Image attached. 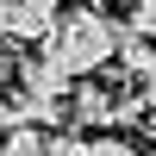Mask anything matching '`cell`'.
Segmentation results:
<instances>
[{
    "label": "cell",
    "instance_id": "obj_1",
    "mask_svg": "<svg viewBox=\"0 0 156 156\" xmlns=\"http://www.w3.org/2000/svg\"><path fill=\"white\" fill-rule=\"evenodd\" d=\"M119 37H125V25H112L106 12H94V6H69L56 25H50L44 50L75 75V81H81V75H94V69H106V62H119Z\"/></svg>",
    "mask_w": 156,
    "mask_h": 156
},
{
    "label": "cell",
    "instance_id": "obj_2",
    "mask_svg": "<svg viewBox=\"0 0 156 156\" xmlns=\"http://www.w3.org/2000/svg\"><path fill=\"white\" fill-rule=\"evenodd\" d=\"M56 19H62V0H6L0 37H6V44H31V37H50Z\"/></svg>",
    "mask_w": 156,
    "mask_h": 156
},
{
    "label": "cell",
    "instance_id": "obj_3",
    "mask_svg": "<svg viewBox=\"0 0 156 156\" xmlns=\"http://www.w3.org/2000/svg\"><path fill=\"white\" fill-rule=\"evenodd\" d=\"M19 87L31 100H62V94H75V75L62 69L50 50H37V56H19Z\"/></svg>",
    "mask_w": 156,
    "mask_h": 156
},
{
    "label": "cell",
    "instance_id": "obj_4",
    "mask_svg": "<svg viewBox=\"0 0 156 156\" xmlns=\"http://www.w3.org/2000/svg\"><path fill=\"white\" fill-rule=\"evenodd\" d=\"M119 75H125V87H137V94L156 81V44L137 37L131 25H125V37H119Z\"/></svg>",
    "mask_w": 156,
    "mask_h": 156
},
{
    "label": "cell",
    "instance_id": "obj_5",
    "mask_svg": "<svg viewBox=\"0 0 156 156\" xmlns=\"http://www.w3.org/2000/svg\"><path fill=\"white\" fill-rule=\"evenodd\" d=\"M119 100L125 94H106V87H75V94H69V106H75V125H94V131H100V125H119Z\"/></svg>",
    "mask_w": 156,
    "mask_h": 156
},
{
    "label": "cell",
    "instance_id": "obj_6",
    "mask_svg": "<svg viewBox=\"0 0 156 156\" xmlns=\"http://www.w3.org/2000/svg\"><path fill=\"white\" fill-rule=\"evenodd\" d=\"M50 131L44 125H19V131H0V156H44Z\"/></svg>",
    "mask_w": 156,
    "mask_h": 156
},
{
    "label": "cell",
    "instance_id": "obj_7",
    "mask_svg": "<svg viewBox=\"0 0 156 156\" xmlns=\"http://www.w3.org/2000/svg\"><path fill=\"white\" fill-rule=\"evenodd\" d=\"M81 156H144V150L125 144L119 131H100V137H87V150H81Z\"/></svg>",
    "mask_w": 156,
    "mask_h": 156
},
{
    "label": "cell",
    "instance_id": "obj_8",
    "mask_svg": "<svg viewBox=\"0 0 156 156\" xmlns=\"http://www.w3.org/2000/svg\"><path fill=\"white\" fill-rule=\"evenodd\" d=\"M131 31L156 44V0H144V6H131Z\"/></svg>",
    "mask_w": 156,
    "mask_h": 156
},
{
    "label": "cell",
    "instance_id": "obj_9",
    "mask_svg": "<svg viewBox=\"0 0 156 156\" xmlns=\"http://www.w3.org/2000/svg\"><path fill=\"white\" fill-rule=\"evenodd\" d=\"M12 75H19V56H12V50H6V44H0V87H6V81H12Z\"/></svg>",
    "mask_w": 156,
    "mask_h": 156
},
{
    "label": "cell",
    "instance_id": "obj_10",
    "mask_svg": "<svg viewBox=\"0 0 156 156\" xmlns=\"http://www.w3.org/2000/svg\"><path fill=\"white\" fill-rule=\"evenodd\" d=\"M144 100H150V112H156V81H150V87H144Z\"/></svg>",
    "mask_w": 156,
    "mask_h": 156
},
{
    "label": "cell",
    "instance_id": "obj_11",
    "mask_svg": "<svg viewBox=\"0 0 156 156\" xmlns=\"http://www.w3.org/2000/svg\"><path fill=\"white\" fill-rule=\"evenodd\" d=\"M0 12H6V0H0Z\"/></svg>",
    "mask_w": 156,
    "mask_h": 156
}]
</instances>
